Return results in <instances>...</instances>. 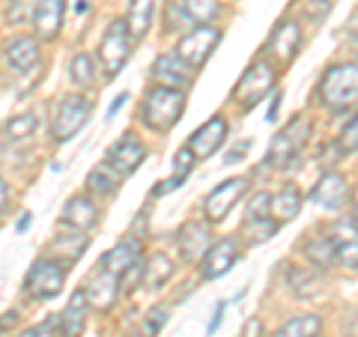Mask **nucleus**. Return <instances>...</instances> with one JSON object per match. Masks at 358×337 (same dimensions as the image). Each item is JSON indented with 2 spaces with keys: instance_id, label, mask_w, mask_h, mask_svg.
Here are the masks:
<instances>
[{
  "instance_id": "obj_30",
  "label": "nucleus",
  "mask_w": 358,
  "mask_h": 337,
  "mask_svg": "<svg viewBox=\"0 0 358 337\" xmlns=\"http://www.w3.org/2000/svg\"><path fill=\"white\" fill-rule=\"evenodd\" d=\"M320 317H313V313H305V317H296L289 320L287 325L278 329L275 337H317L320 334Z\"/></svg>"
},
{
  "instance_id": "obj_41",
  "label": "nucleus",
  "mask_w": 358,
  "mask_h": 337,
  "mask_svg": "<svg viewBox=\"0 0 358 337\" xmlns=\"http://www.w3.org/2000/svg\"><path fill=\"white\" fill-rule=\"evenodd\" d=\"M278 108H281V93H275L272 105H268V122H275V117H278Z\"/></svg>"
},
{
  "instance_id": "obj_40",
  "label": "nucleus",
  "mask_w": 358,
  "mask_h": 337,
  "mask_svg": "<svg viewBox=\"0 0 358 337\" xmlns=\"http://www.w3.org/2000/svg\"><path fill=\"white\" fill-rule=\"evenodd\" d=\"M350 42H352V48L358 54V15H352V24H350Z\"/></svg>"
},
{
  "instance_id": "obj_37",
  "label": "nucleus",
  "mask_w": 358,
  "mask_h": 337,
  "mask_svg": "<svg viewBox=\"0 0 358 337\" xmlns=\"http://www.w3.org/2000/svg\"><path fill=\"white\" fill-rule=\"evenodd\" d=\"M248 147H251V143H248V141H245V143H239V147H236V150H233V152H227V162H239V159H242V155H245V152H248Z\"/></svg>"
},
{
  "instance_id": "obj_32",
  "label": "nucleus",
  "mask_w": 358,
  "mask_h": 337,
  "mask_svg": "<svg viewBox=\"0 0 358 337\" xmlns=\"http://www.w3.org/2000/svg\"><path fill=\"white\" fill-rule=\"evenodd\" d=\"M96 69H93V57L90 54H75L72 57V63H69V78H72V84H78V87H93V81H96V75H93Z\"/></svg>"
},
{
  "instance_id": "obj_34",
  "label": "nucleus",
  "mask_w": 358,
  "mask_h": 337,
  "mask_svg": "<svg viewBox=\"0 0 358 337\" xmlns=\"http://www.w3.org/2000/svg\"><path fill=\"white\" fill-rule=\"evenodd\" d=\"M36 129H39V117L36 114H21V117H13V120L6 122L3 134H6V138H13V141H24Z\"/></svg>"
},
{
  "instance_id": "obj_5",
  "label": "nucleus",
  "mask_w": 358,
  "mask_h": 337,
  "mask_svg": "<svg viewBox=\"0 0 358 337\" xmlns=\"http://www.w3.org/2000/svg\"><path fill=\"white\" fill-rule=\"evenodd\" d=\"M90 114H93V102L84 96H66L63 102L54 110V122H51V134L57 143L72 141L78 131L87 126Z\"/></svg>"
},
{
  "instance_id": "obj_45",
  "label": "nucleus",
  "mask_w": 358,
  "mask_h": 337,
  "mask_svg": "<svg viewBox=\"0 0 358 337\" xmlns=\"http://www.w3.org/2000/svg\"><path fill=\"white\" fill-rule=\"evenodd\" d=\"M27 224H30V215H24V218L18 221V230H27Z\"/></svg>"
},
{
  "instance_id": "obj_36",
  "label": "nucleus",
  "mask_w": 358,
  "mask_h": 337,
  "mask_svg": "<svg viewBox=\"0 0 358 337\" xmlns=\"http://www.w3.org/2000/svg\"><path fill=\"white\" fill-rule=\"evenodd\" d=\"M338 150H341V152H358V114H355L350 122H346V129L341 131Z\"/></svg>"
},
{
  "instance_id": "obj_3",
  "label": "nucleus",
  "mask_w": 358,
  "mask_h": 337,
  "mask_svg": "<svg viewBox=\"0 0 358 337\" xmlns=\"http://www.w3.org/2000/svg\"><path fill=\"white\" fill-rule=\"evenodd\" d=\"M275 81H278V66L268 60V57H257L248 66V69H245V75L239 78V84H236V89H233V96H236V102L242 108H254L263 96L272 93Z\"/></svg>"
},
{
  "instance_id": "obj_42",
  "label": "nucleus",
  "mask_w": 358,
  "mask_h": 337,
  "mask_svg": "<svg viewBox=\"0 0 358 337\" xmlns=\"http://www.w3.org/2000/svg\"><path fill=\"white\" fill-rule=\"evenodd\" d=\"M122 105H126V93H120V96L114 99V105H110V108H108V117H114V114H117V110H120Z\"/></svg>"
},
{
  "instance_id": "obj_21",
  "label": "nucleus",
  "mask_w": 358,
  "mask_h": 337,
  "mask_svg": "<svg viewBox=\"0 0 358 337\" xmlns=\"http://www.w3.org/2000/svg\"><path fill=\"white\" fill-rule=\"evenodd\" d=\"M6 60L9 66L18 72V75H24L33 69V63L39 60V45L33 36H13L6 42Z\"/></svg>"
},
{
  "instance_id": "obj_19",
  "label": "nucleus",
  "mask_w": 358,
  "mask_h": 337,
  "mask_svg": "<svg viewBox=\"0 0 358 337\" xmlns=\"http://www.w3.org/2000/svg\"><path fill=\"white\" fill-rule=\"evenodd\" d=\"M313 203L322 206V209H341L346 203V197H350V188H346V179L341 173H326L313 188Z\"/></svg>"
},
{
  "instance_id": "obj_17",
  "label": "nucleus",
  "mask_w": 358,
  "mask_h": 337,
  "mask_svg": "<svg viewBox=\"0 0 358 337\" xmlns=\"http://www.w3.org/2000/svg\"><path fill=\"white\" fill-rule=\"evenodd\" d=\"M66 0H39L33 9V30L39 39H57L63 30Z\"/></svg>"
},
{
  "instance_id": "obj_4",
  "label": "nucleus",
  "mask_w": 358,
  "mask_h": 337,
  "mask_svg": "<svg viewBox=\"0 0 358 337\" xmlns=\"http://www.w3.org/2000/svg\"><path fill=\"white\" fill-rule=\"evenodd\" d=\"M310 138V122L305 117H296L289 126H284L275 134L272 150L266 155V167H287L299 159V152L305 150V143Z\"/></svg>"
},
{
  "instance_id": "obj_43",
  "label": "nucleus",
  "mask_w": 358,
  "mask_h": 337,
  "mask_svg": "<svg viewBox=\"0 0 358 337\" xmlns=\"http://www.w3.org/2000/svg\"><path fill=\"white\" fill-rule=\"evenodd\" d=\"M221 310H224V305H218V308H215V317H212V322H209V331H215V329H218V322H221Z\"/></svg>"
},
{
  "instance_id": "obj_2",
  "label": "nucleus",
  "mask_w": 358,
  "mask_h": 337,
  "mask_svg": "<svg viewBox=\"0 0 358 337\" xmlns=\"http://www.w3.org/2000/svg\"><path fill=\"white\" fill-rule=\"evenodd\" d=\"M320 102L329 110H346L358 105V63H338L322 75Z\"/></svg>"
},
{
  "instance_id": "obj_39",
  "label": "nucleus",
  "mask_w": 358,
  "mask_h": 337,
  "mask_svg": "<svg viewBox=\"0 0 358 337\" xmlns=\"http://www.w3.org/2000/svg\"><path fill=\"white\" fill-rule=\"evenodd\" d=\"M6 203H9V188H6L3 179H0V215L6 212Z\"/></svg>"
},
{
  "instance_id": "obj_27",
  "label": "nucleus",
  "mask_w": 358,
  "mask_h": 337,
  "mask_svg": "<svg viewBox=\"0 0 358 337\" xmlns=\"http://www.w3.org/2000/svg\"><path fill=\"white\" fill-rule=\"evenodd\" d=\"M305 257L317 266V268H331V266H338V257H334V242L329 239V236H320V239H310L305 245Z\"/></svg>"
},
{
  "instance_id": "obj_33",
  "label": "nucleus",
  "mask_w": 358,
  "mask_h": 337,
  "mask_svg": "<svg viewBox=\"0 0 358 337\" xmlns=\"http://www.w3.org/2000/svg\"><path fill=\"white\" fill-rule=\"evenodd\" d=\"M182 6L194 24H209V21L221 13L218 0H182Z\"/></svg>"
},
{
  "instance_id": "obj_13",
  "label": "nucleus",
  "mask_w": 358,
  "mask_h": 337,
  "mask_svg": "<svg viewBox=\"0 0 358 337\" xmlns=\"http://www.w3.org/2000/svg\"><path fill=\"white\" fill-rule=\"evenodd\" d=\"M143 159H147V147H143V143L134 138V134H126V138H120V143L110 150L108 167L117 176H131L143 164Z\"/></svg>"
},
{
  "instance_id": "obj_20",
  "label": "nucleus",
  "mask_w": 358,
  "mask_h": 337,
  "mask_svg": "<svg viewBox=\"0 0 358 337\" xmlns=\"http://www.w3.org/2000/svg\"><path fill=\"white\" fill-rule=\"evenodd\" d=\"M141 263V242L138 239H126L120 242L117 248H110L105 257H102V268L110 275L122 278L126 272H131V266Z\"/></svg>"
},
{
  "instance_id": "obj_18",
  "label": "nucleus",
  "mask_w": 358,
  "mask_h": 337,
  "mask_svg": "<svg viewBox=\"0 0 358 337\" xmlns=\"http://www.w3.org/2000/svg\"><path fill=\"white\" fill-rule=\"evenodd\" d=\"M63 224H66V227H72V230H78V233L93 230L96 224H99V209H96V203H93L90 197H84V194L72 197L69 203L63 206Z\"/></svg>"
},
{
  "instance_id": "obj_1",
  "label": "nucleus",
  "mask_w": 358,
  "mask_h": 337,
  "mask_svg": "<svg viewBox=\"0 0 358 337\" xmlns=\"http://www.w3.org/2000/svg\"><path fill=\"white\" fill-rule=\"evenodd\" d=\"M182 110H185V93L182 89H171V87L155 84L141 102V120H143L147 129L164 134L179 122Z\"/></svg>"
},
{
  "instance_id": "obj_8",
  "label": "nucleus",
  "mask_w": 358,
  "mask_h": 337,
  "mask_svg": "<svg viewBox=\"0 0 358 337\" xmlns=\"http://www.w3.org/2000/svg\"><path fill=\"white\" fill-rule=\"evenodd\" d=\"M245 188H248V179H245V176H233V179H227V182H221V185L212 188L209 194H206V200H203V215H206V221L215 224L221 218H227V212L242 200Z\"/></svg>"
},
{
  "instance_id": "obj_44",
  "label": "nucleus",
  "mask_w": 358,
  "mask_h": 337,
  "mask_svg": "<svg viewBox=\"0 0 358 337\" xmlns=\"http://www.w3.org/2000/svg\"><path fill=\"white\" fill-rule=\"evenodd\" d=\"M352 212H355V215H352V221H355V227H358V191L352 194Z\"/></svg>"
},
{
  "instance_id": "obj_9",
  "label": "nucleus",
  "mask_w": 358,
  "mask_h": 337,
  "mask_svg": "<svg viewBox=\"0 0 358 337\" xmlns=\"http://www.w3.org/2000/svg\"><path fill=\"white\" fill-rule=\"evenodd\" d=\"M63 284H66V268H60L57 263H51V260L33 263L30 272H27V280H24L27 293L33 299H51V296H57L60 289H63Z\"/></svg>"
},
{
  "instance_id": "obj_14",
  "label": "nucleus",
  "mask_w": 358,
  "mask_h": 337,
  "mask_svg": "<svg viewBox=\"0 0 358 337\" xmlns=\"http://www.w3.org/2000/svg\"><path fill=\"white\" fill-rule=\"evenodd\" d=\"M192 78H194V69L176 57V54H162L159 60L152 63V81L159 87H171V89H185L192 87Z\"/></svg>"
},
{
  "instance_id": "obj_25",
  "label": "nucleus",
  "mask_w": 358,
  "mask_h": 337,
  "mask_svg": "<svg viewBox=\"0 0 358 337\" xmlns=\"http://www.w3.org/2000/svg\"><path fill=\"white\" fill-rule=\"evenodd\" d=\"M152 13H155V0H129V13H126V24L131 39H143L152 24Z\"/></svg>"
},
{
  "instance_id": "obj_16",
  "label": "nucleus",
  "mask_w": 358,
  "mask_h": 337,
  "mask_svg": "<svg viewBox=\"0 0 358 337\" xmlns=\"http://www.w3.org/2000/svg\"><path fill=\"white\" fill-rule=\"evenodd\" d=\"M239 260V245L233 239H221V242H212V248L206 251L203 257V268H200V275L206 280H215L221 275H227L233 266Z\"/></svg>"
},
{
  "instance_id": "obj_28",
  "label": "nucleus",
  "mask_w": 358,
  "mask_h": 337,
  "mask_svg": "<svg viewBox=\"0 0 358 337\" xmlns=\"http://www.w3.org/2000/svg\"><path fill=\"white\" fill-rule=\"evenodd\" d=\"M87 188L90 191H96V194H117V188H120V176L110 171L108 164H99V167H93L90 171V176H87Z\"/></svg>"
},
{
  "instance_id": "obj_31",
  "label": "nucleus",
  "mask_w": 358,
  "mask_h": 337,
  "mask_svg": "<svg viewBox=\"0 0 358 337\" xmlns=\"http://www.w3.org/2000/svg\"><path fill=\"white\" fill-rule=\"evenodd\" d=\"M87 245H90V239L84 233H78V236H57V242L51 245L54 251H57L63 260H69V263H75L78 257H81L84 251H87Z\"/></svg>"
},
{
  "instance_id": "obj_7",
  "label": "nucleus",
  "mask_w": 358,
  "mask_h": 337,
  "mask_svg": "<svg viewBox=\"0 0 358 337\" xmlns=\"http://www.w3.org/2000/svg\"><path fill=\"white\" fill-rule=\"evenodd\" d=\"M131 54V33H129V24L126 21H114L108 27L105 39H102V48H99V57H102V72L108 81H114L120 75V69L126 66Z\"/></svg>"
},
{
  "instance_id": "obj_10",
  "label": "nucleus",
  "mask_w": 358,
  "mask_h": 337,
  "mask_svg": "<svg viewBox=\"0 0 358 337\" xmlns=\"http://www.w3.org/2000/svg\"><path fill=\"white\" fill-rule=\"evenodd\" d=\"M301 48V30L296 21H281L275 30H272V36H268L266 42V54L272 57V63L278 66H289L296 60V54Z\"/></svg>"
},
{
  "instance_id": "obj_11",
  "label": "nucleus",
  "mask_w": 358,
  "mask_h": 337,
  "mask_svg": "<svg viewBox=\"0 0 358 337\" xmlns=\"http://www.w3.org/2000/svg\"><path fill=\"white\" fill-rule=\"evenodd\" d=\"M176 248H179V257H182L185 263L203 260L206 251L212 248V230H209V224H203V221H188V224H182V230L176 233Z\"/></svg>"
},
{
  "instance_id": "obj_35",
  "label": "nucleus",
  "mask_w": 358,
  "mask_h": 337,
  "mask_svg": "<svg viewBox=\"0 0 358 337\" xmlns=\"http://www.w3.org/2000/svg\"><path fill=\"white\" fill-rule=\"evenodd\" d=\"M192 24V18H188V13H185V6H182V0H171L167 3V18H164V27L167 30H182V27H188Z\"/></svg>"
},
{
  "instance_id": "obj_24",
  "label": "nucleus",
  "mask_w": 358,
  "mask_h": 337,
  "mask_svg": "<svg viewBox=\"0 0 358 337\" xmlns=\"http://www.w3.org/2000/svg\"><path fill=\"white\" fill-rule=\"evenodd\" d=\"M334 230H338V236H334V257H338V266H343L346 272H358V236L343 224H334Z\"/></svg>"
},
{
  "instance_id": "obj_6",
  "label": "nucleus",
  "mask_w": 358,
  "mask_h": 337,
  "mask_svg": "<svg viewBox=\"0 0 358 337\" xmlns=\"http://www.w3.org/2000/svg\"><path fill=\"white\" fill-rule=\"evenodd\" d=\"M218 42H221V30L218 27L200 24V27H194L192 33H185V36L176 42V57L182 60L188 69H200V66L212 57V51L218 48Z\"/></svg>"
},
{
  "instance_id": "obj_29",
  "label": "nucleus",
  "mask_w": 358,
  "mask_h": 337,
  "mask_svg": "<svg viewBox=\"0 0 358 337\" xmlns=\"http://www.w3.org/2000/svg\"><path fill=\"white\" fill-rule=\"evenodd\" d=\"M287 287L299 296H317L320 293V278L310 275L308 268H299V266H289L287 268Z\"/></svg>"
},
{
  "instance_id": "obj_26",
  "label": "nucleus",
  "mask_w": 358,
  "mask_h": 337,
  "mask_svg": "<svg viewBox=\"0 0 358 337\" xmlns=\"http://www.w3.org/2000/svg\"><path fill=\"white\" fill-rule=\"evenodd\" d=\"M141 275H143V287L159 289V287H164L167 280H171V275H173V263L167 260L164 254H155V257H150L147 263H141Z\"/></svg>"
},
{
  "instance_id": "obj_22",
  "label": "nucleus",
  "mask_w": 358,
  "mask_h": 337,
  "mask_svg": "<svg viewBox=\"0 0 358 337\" xmlns=\"http://www.w3.org/2000/svg\"><path fill=\"white\" fill-rule=\"evenodd\" d=\"M87 296L84 289H78V293H72L69 305H66L63 317H60V334L63 337H81L84 334V325H87Z\"/></svg>"
},
{
  "instance_id": "obj_38",
  "label": "nucleus",
  "mask_w": 358,
  "mask_h": 337,
  "mask_svg": "<svg viewBox=\"0 0 358 337\" xmlns=\"http://www.w3.org/2000/svg\"><path fill=\"white\" fill-rule=\"evenodd\" d=\"M260 329H263V322L260 320H251L248 325H245V337H260Z\"/></svg>"
},
{
  "instance_id": "obj_15",
  "label": "nucleus",
  "mask_w": 358,
  "mask_h": 337,
  "mask_svg": "<svg viewBox=\"0 0 358 337\" xmlns=\"http://www.w3.org/2000/svg\"><path fill=\"white\" fill-rule=\"evenodd\" d=\"M84 296H87V305L93 310H110L117 296H120V278L105 272V268H99V272L87 280Z\"/></svg>"
},
{
  "instance_id": "obj_23",
  "label": "nucleus",
  "mask_w": 358,
  "mask_h": 337,
  "mask_svg": "<svg viewBox=\"0 0 358 337\" xmlns=\"http://www.w3.org/2000/svg\"><path fill=\"white\" fill-rule=\"evenodd\" d=\"M299 209H301V194L296 188H284V191H278V194L268 197V218H272L278 227L287 221H293L299 215Z\"/></svg>"
},
{
  "instance_id": "obj_12",
  "label": "nucleus",
  "mask_w": 358,
  "mask_h": 337,
  "mask_svg": "<svg viewBox=\"0 0 358 337\" xmlns=\"http://www.w3.org/2000/svg\"><path fill=\"white\" fill-rule=\"evenodd\" d=\"M227 134H230L227 120H224V117H212L209 122H203V126H200L192 138H188L185 147L194 152V159H209V155H215L224 147Z\"/></svg>"
}]
</instances>
